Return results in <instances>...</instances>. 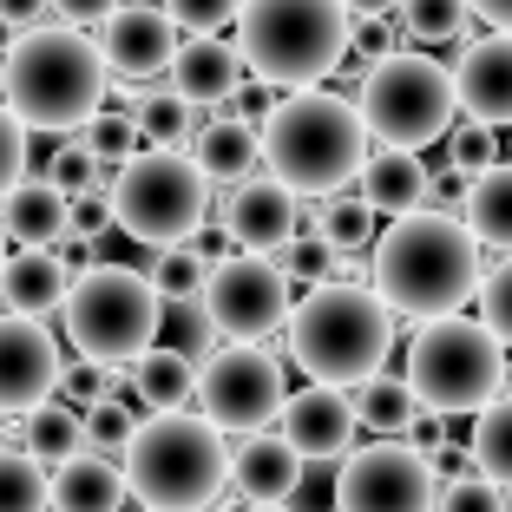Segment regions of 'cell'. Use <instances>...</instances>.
Returning a JSON list of instances; mask_svg holds the SVG:
<instances>
[{
  "mask_svg": "<svg viewBox=\"0 0 512 512\" xmlns=\"http://www.w3.org/2000/svg\"><path fill=\"white\" fill-rule=\"evenodd\" d=\"M368 276L388 316H453L467 309V296L480 289L486 256L467 237V224H453L447 211H401L388 217V230H375L368 243Z\"/></svg>",
  "mask_w": 512,
  "mask_h": 512,
  "instance_id": "6da1fadb",
  "label": "cell"
},
{
  "mask_svg": "<svg viewBox=\"0 0 512 512\" xmlns=\"http://www.w3.org/2000/svg\"><path fill=\"white\" fill-rule=\"evenodd\" d=\"M256 158H263V178H276L289 197H335L362 171L368 132H362V119H355V106H348L342 92L302 86V92H283L263 112Z\"/></svg>",
  "mask_w": 512,
  "mask_h": 512,
  "instance_id": "7a4b0ae2",
  "label": "cell"
},
{
  "mask_svg": "<svg viewBox=\"0 0 512 512\" xmlns=\"http://www.w3.org/2000/svg\"><path fill=\"white\" fill-rule=\"evenodd\" d=\"M0 106L20 132H79L106 106V60L79 27H33L14 33L0 60Z\"/></svg>",
  "mask_w": 512,
  "mask_h": 512,
  "instance_id": "3957f363",
  "label": "cell"
},
{
  "mask_svg": "<svg viewBox=\"0 0 512 512\" xmlns=\"http://www.w3.org/2000/svg\"><path fill=\"white\" fill-rule=\"evenodd\" d=\"M125 493L145 512H204L230 486V440L204 414H145L119 453Z\"/></svg>",
  "mask_w": 512,
  "mask_h": 512,
  "instance_id": "277c9868",
  "label": "cell"
},
{
  "mask_svg": "<svg viewBox=\"0 0 512 512\" xmlns=\"http://www.w3.org/2000/svg\"><path fill=\"white\" fill-rule=\"evenodd\" d=\"M388 342H394V316L381 309L375 289H355V283H316L302 302H289V322H283L289 362L309 381L342 394L355 381L381 375Z\"/></svg>",
  "mask_w": 512,
  "mask_h": 512,
  "instance_id": "5b68a950",
  "label": "cell"
},
{
  "mask_svg": "<svg viewBox=\"0 0 512 512\" xmlns=\"http://www.w3.org/2000/svg\"><path fill=\"white\" fill-rule=\"evenodd\" d=\"M237 60L276 92L322 86L348 60V7L342 0H243L237 7Z\"/></svg>",
  "mask_w": 512,
  "mask_h": 512,
  "instance_id": "8992f818",
  "label": "cell"
},
{
  "mask_svg": "<svg viewBox=\"0 0 512 512\" xmlns=\"http://www.w3.org/2000/svg\"><path fill=\"white\" fill-rule=\"evenodd\" d=\"M407 394L421 414L453 421V414H480L486 401L506 394V348L480 316H427L407 342Z\"/></svg>",
  "mask_w": 512,
  "mask_h": 512,
  "instance_id": "52a82bcc",
  "label": "cell"
},
{
  "mask_svg": "<svg viewBox=\"0 0 512 512\" xmlns=\"http://www.w3.org/2000/svg\"><path fill=\"white\" fill-rule=\"evenodd\" d=\"M106 197H112V230H125L145 250L191 243L197 230L211 224V184L191 165V151L138 145L125 165H112Z\"/></svg>",
  "mask_w": 512,
  "mask_h": 512,
  "instance_id": "ba28073f",
  "label": "cell"
},
{
  "mask_svg": "<svg viewBox=\"0 0 512 512\" xmlns=\"http://www.w3.org/2000/svg\"><path fill=\"white\" fill-rule=\"evenodd\" d=\"M66 342L79 348V362L99 368H132L158 335H165V302L145 283V270H125V263H92L73 276L60 302Z\"/></svg>",
  "mask_w": 512,
  "mask_h": 512,
  "instance_id": "9c48e42d",
  "label": "cell"
},
{
  "mask_svg": "<svg viewBox=\"0 0 512 512\" xmlns=\"http://www.w3.org/2000/svg\"><path fill=\"white\" fill-rule=\"evenodd\" d=\"M453 73L427 53H381L368 60L362 73V92H355V119L375 145H394V151H421V145H440L453 132Z\"/></svg>",
  "mask_w": 512,
  "mask_h": 512,
  "instance_id": "30bf717a",
  "label": "cell"
},
{
  "mask_svg": "<svg viewBox=\"0 0 512 512\" xmlns=\"http://www.w3.org/2000/svg\"><path fill=\"white\" fill-rule=\"evenodd\" d=\"M283 355L263 342H224L197 362L191 401L217 434H263L283 407Z\"/></svg>",
  "mask_w": 512,
  "mask_h": 512,
  "instance_id": "8fae6325",
  "label": "cell"
},
{
  "mask_svg": "<svg viewBox=\"0 0 512 512\" xmlns=\"http://www.w3.org/2000/svg\"><path fill=\"white\" fill-rule=\"evenodd\" d=\"M197 309L211 316V329L224 342H270L289 322V276L276 270V256H250V250H224L211 256Z\"/></svg>",
  "mask_w": 512,
  "mask_h": 512,
  "instance_id": "7c38bea8",
  "label": "cell"
},
{
  "mask_svg": "<svg viewBox=\"0 0 512 512\" xmlns=\"http://www.w3.org/2000/svg\"><path fill=\"white\" fill-rule=\"evenodd\" d=\"M434 460L414 440H368L342 453L335 512H434Z\"/></svg>",
  "mask_w": 512,
  "mask_h": 512,
  "instance_id": "4fadbf2b",
  "label": "cell"
},
{
  "mask_svg": "<svg viewBox=\"0 0 512 512\" xmlns=\"http://www.w3.org/2000/svg\"><path fill=\"white\" fill-rule=\"evenodd\" d=\"M60 342H53V329L33 316H0V421H20V414H33L40 401H53V388H60Z\"/></svg>",
  "mask_w": 512,
  "mask_h": 512,
  "instance_id": "5bb4252c",
  "label": "cell"
},
{
  "mask_svg": "<svg viewBox=\"0 0 512 512\" xmlns=\"http://www.w3.org/2000/svg\"><path fill=\"white\" fill-rule=\"evenodd\" d=\"M184 33L171 27L165 7H112L106 20H99V60H106V79H125V86H145V79H158L171 66V53H178Z\"/></svg>",
  "mask_w": 512,
  "mask_h": 512,
  "instance_id": "9a60e30c",
  "label": "cell"
},
{
  "mask_svg": "<svg viewBox=\"0 0 512 512\" xmlns=\"http://www.w3.org/2000/svg\"><path fill=\"white\" fill-rule=\"evenodd\" d=\"M296 211H302V197H289L276 178H243V184H230V197H224V243L230 250H250V256H276L289 237H296Z\"/></svg>",
  "mask_w": 512,
  "mask_h": 512,
  "instance_id": "2e32d148",
  "label": "cell"
},
{
  "mask_svg": "<svg viewBox=\"0 0 512 512\" xmlns=\"http://www.w3.org/2000/svg\"><path fill=\"white\" fill-rule=\"evenodd\" d=\"M453 106L486 132L512 125V33L467 40V53L453 60Z\"/></svg>",
  "mask_w": 512,
  "mask_h": 512,
  "instance_id": "e0dca14e",
  "label": "cell"
},
{
  "mask_svg": "<svg viewBox=\"0 0 512 512\" xmlns=\"http://www.w3.org/2000/svg\"><path fill=\"white\" fill-rule=\"evenodd\" d=\"M276 434L296 447V460H342L348 447H355V414H348V394L342 388H322V381H309L302 394H283V407H276Z\"/></svg>",
  "mask_w": 512,
  "mask_h": 512,
  "instance_id": "ac0fdd59",
  "label": "cell"
},
{
  "mask_svg": "<svg viewBox=\"0 0 512 512\" xmlns=\"http://www.w3.org/2000/svg\"><path fill=\"white\" fill-rule=\"evenodd\" d=\"M230 486H237L243 506H289L302 486V460L276 427L263 434H243L237 453H230Z\"/></svg>",
  "mask_w": 512,
  "mask_h": 512,
  "instance_id": "d6986e66",
  "label": "cell"
},
{
  "mask_svg": "<svg viewBox=\"0 0 512 512\" xmlns=\"http://www.w3.org/2000/svg\"><path fill=\"white\" fill-rule=\"evenodd\" d=\"M355 197H362L375 217H401V211H427V197H434V171H427L421 151H368L362 171H355Z\"/></svg>",
  "mask_w": 512,
  "mask_h": 512,
  "instance_id": "ffe728a7",
  "label": "cell"
},
{
  "mask_svg": "<svg viewBox=\"0 0 512 512\" xmlns=\"http://www.w3.org/2000/svg\"><path fill=\"white\" fill-rule=\"evenodd\" d=\"M171 92H178L184 106H224L230 92L243 86V60L237 46L217 40V33H191V40H178V53H171Z\"/></svg>",
  "mask_w": 512,
  "mask_h": 512,
  "instance_id": "44dd1931",
  "label": "cell"
},
{
  "mask_svg": "<svg viewBox=\"0 0 512 512\" xmlns=\"http://www.w3.org/2000/svg\"><path fill=\"white\" fill-rule=\"evenodd\" d=\"M66 289H73V263H66L60 250H14L0 263V302H7L14 316L46 322L66 302Z\"/></svg>",
  "mask_w": 512,
  "mask_h": 512,
  "instance_id": "7402d4cb",
  "label": "cell"
},
{
  "mask_svg": "<svg viewBox=\"0 0 512 512\" xmlns=\"http://www.w3.org/2000/svg\"><path fill=\"white\" fill-rule=\"evenodd\" d=\"M191 165L204 171V184H243L263 171V158H256V125L250 119H230V112H217V119H204L191 132Z\"/></svg>",
  "mask_w": 512,
  "mask_h": 512,
  "instance_id": "603a6c76",
  "label": "cell"
},
{
  "mask_svg": "<svg viewBox=\"0 0 512 512\" xmlns=\"http://www.w3.org/2000/svg\"><path fill=\"white\" fill-rule=\"evenodd\" d=\"M46 506L53 512H125V473L106 453H73L66 467L46 480Z\"/></svg>",
  "mask_w": 512,
  "mask_h": 512,
  "instance_id": "cb8c5ba5",
  "label": "cell"
},
{
  "mask_svg": "<svg viewBox=\"0 0 512 512\" xmlns=\"http://www.w3.org/2000/svg\"><path fill=\"white\" fill-rule=\"evenodd\" d=\"M0 237L20 243V250H53L66 237V197L46 178H20L0 197Z\"/></svg>",
  "mask_w": 512,
  "mask_h": 512,
  "instance_id": "d4e9b609",
  "label": "cell"
},
{
  "mask_svg": "<svg viewBox=\"0 0 512 512\" xmlns=\"http://www.w3.org/2000/svg\"><path fill=\"white\" fill-rule=\"evenodd\" d=\"M191 381H197V362H184L178 348H165V342H151L132 362L125 401L145 407V414H178V407H191Z\"/></svg>",
  "mask_w": 512,
  "mask_h": 512,
  "instance_id": "484cf974",
  "label": "cell"
},
{
  "mask_svg": "<svg viewBox=\"0 0 512 512\" xmlns=\"http://www.w3.org/2000/svg\"><path fill=\"white\" fill-rule=\"evenodd\" d=\"M460 211H467V237L480 243V250H512V158L473 171Z\"/></svg>",
  "mask_w": 512,
  "mask_h": 512,
  "instance_id": "4316f807",
  "label": "cell"
},
{
  "mask_svg": "<svg viewBox=\"0 0 512 512\" xmlns=\"http://www.w3.org/2000/svg\"><path fill=\"white\" fill-rule=\"evenodd\" d=\"M20 453H27V460H40V467H66L73 453H86V434H79V407L40 401L33 414H20Z\"/></svg>",
  "mask_w": 512,
  "mask_h": 512,
  "instance_id": "83f0119b",
  "label": "cell"
},
{
  "mask_svg": "<svg viewBox=\"0 0 512 512\" xmlns=\"http://www.w3.org/2000/svg\"><path fill=\"white\" fill-rule=\"evenodd\" d=\"M348 414H355V427H375L381 440H401L407 427L421 421V407H414L407 381H394V375L355 381V388H348Z\"/></svg>",
  "mask_w": 512,
  "mask_h": 512,
  "instance_id": "f1b7e54d",
  "label": "cell"
},
{
  "mask_svg": "<svg viewBox=\"0 0 512 512\" xmlns=\"http://www.w3.org/2000/svg\"><path fill=\"white\" fill-rule=\"evenodd\" d=\"M467 460H473V473H486L493 486L512 493V394H499V401H486L480 414H473Z\"/></svg>",
  "mask_w": 512,
  "mask_h": 512,
  "instance_id": "f546056e",
  "label": "cell"
},
{
  "mask_svg": "<svg viewBox=\"0 0 512 512\" xmlns=\"http://www.w3.org/2000/svg\"><path fill=\"white\" fill-rule=\"evenodd\" d=\"M132 119H138V145H158V151H178L184 138L197 132V106H184L171 86L165 92H138Z\"/></svg>",
  "mask_w": 512,
  "mask_h": 512,
  "instance_id": "4dcf8cb0",
  "label": "cell"
},
{
  "mask_svg": "<svg viewBox=\"0 0 512 512\" xmlns=\"http://www.w3.org/2000/svg\"><path fill=\"white\" fill-rule=\"evenodd\" d=\"M204 270H211V256L197 250V243H171V250L151 256L145 283L158 289V302H197V289H204Z\"/></svg>",
  "mask_w": 512,
  "mask_h": 512,
  "instance_id": "1f68e13d",
  "label": "cell"
},
{
  "mask_svg": "<svg viewBox=\"0 0 512 512\" xmlns=\"http://www.w3.org/2000/svg\"><path fill=\"white\" fill-rule=\"evenodd\" d=\"M316 237L329 243L335 256H362L368 243H375V211H368L362 197H335V204L316 211Z\"/></svg>",
  "mask_w": 512,
  "mask_h": 512,
  "instance_id": "d6a6232c",
  "label": "cell"
},
{
  "mask_svg": "<svg viewBox=\"0 0 512 512\" xmlns=\"http://www.w3.org/2000/svg\"><path fill=\"white\" fill-rule=\"evenodd\" d=\"M276 270H283L289 283H309V289H316V283H342V276H348V256H335L316 230H296V237L283 243V256H276Z\"/></svg>",
  "mask_w": 512,
  "mask_h": 512,
  "instance_id": "836d02e7",
  "label": "cell"
},
{
  "mask_svg": "<svg viewBox=\"0 0 512 512\" xmlns=\"http://www.w3.org/2000/svg\"><path fill=\"white\" fill-rule=\"evenodd\" d=\"M401 14V33L407 40H427V46H447V40H460L467 33V0H401L394 7Z\"/></svg>",
  "mask_w": 512,
  "mask_h": 512,
  "instance_id": "e575fe53",
  "label": "cell"
},
{
  "mask_svg": "<svg viewBox=\"0 0 512 512\" xmlns=\"http://www.w3.org/2000/svg\"><path fill=\"white\" fill-rule=\"evenodd\" d=\"M138 414L125 394H106V401H92L86 414H79V434H86V453H106V460H119L125 440H132Z\"/></svg>",
  "mask_w": 512,
  "mask_h": 512,
  "instance_id": "d590c367",
  "label": "cell"
},
{
  "mask_svg": "<svg viewBox=\"0 0 512 512\" xmlns=\"http://www.w3.org/2000/svg\"><path fill=\"white\" fill-rule=\"evenodd\" d=\"M0 512H46V467L20 447H0Z\"/></svg>",
  "mask_w": 512,
  "mask_h": 512,
  "instance_id": "8d00e7d4",
  "label": "cell"
},
{
  "mask_svg": "<svg viewBox=\"0 0 512 512\" xmlns=\"http://www.w3.org/2000/svg\"><path fill=\"white\" fill-rule=\"evenodd\" d=\"M79 138H86V151L112 171V165H125V158L138 151V119H132V112H119V106H99L86 125H79Z\"/></svg>",
  "mask_w": 512,
  "mask_h": 512,
  "instance_id": "74e56055",
  "label": "cell"
},
{
  "mask_svg": "<svg viewBox=\"0 0 512 512\" xmlns=\"http://www.w3.org/2000/svg\"><path fill=\"white\" fill-rule=\"evenodd\" d=\"M106 178H112V171H106V165H99V158L86 151V138H66V145L53 151V158H46V184H53L60 197L106 191Z\"/></svg>",
  "mask_w": 512,
  "mask_h": 512,
  "instance_id": "f35d334b",
  "label": "cell"
},
{
  "mask_svg": "<svg viewBox=\"0 0 512 512\" xmlns=\"http://www.w3.org/2000/svg\"><path fill=\"white\" fill-rule=\"evenodd\" d=\"M106 394H125L119 368H99V362H60V388H53V401L79 407L86 414L92 401H106Z\"/></svg>",
  "mask_w": 512,
  "mask_h": 512,
  "instance_id": "ab89813d",
  "label": "cell"
},
{
  "mask_svg": "<svg viewBox=\"0 0 512 512\" xmlns=\"http://www.w3.org/2000/svg\"><path fill=\"white\" fill-rule=\"evenodd\" d=\"M434 512H506V486H493L486 473L460 467L447 486H434Z\"/></svg>",
  "mask_w": 512,
  "mask_h": 512,
  "instance_id": "60d3db41",
  "label": "cell"
},
{
  "mask_svg": "<svg viewBox=\"0 0 512 512\" xmlns=\"http://www.w3.org/2000/svg\"><path fill=\"white\" fill-rule=\"evenodd\" d=\"M473 296H480V322L499 335V348H512V250L499 256L493 270H480V289H473Z\"/></svg>",
  "mask_w": 512,
  "mask_h": 512,
  "instance_id": "b9f144b4",
  "label": "cell"
},
{
  "mask_svg": "<svg viewBox=\"0 0 512 512\" xmlns=\"http://www.w3.org/2000/svg\"><path fill=\"white\" fill-rule=\"evenodd\" d=\"M106 230H112V197H106V191L66 197V237H60V243H99Z\"/></svg>",
  "mask_w": 512,
  "mask_h": 512,
  "instance_id": "7bdbcfd3",
  "label": "cell"
},
{
  "mask_svg": "<svg viewBox=\"0 0 512 512\" xmlns=\"http://www.w3.org/2000/svg\"><path fill=\"white\" fill-rule=\"evenodd\" d=\"M243 0H165V14L178 33H224L230 20H237Z\"/></svg>",
  "mask_w": 512,
  "mask_h": 512,
  "instance_id": "ee69618b",
  "label": "cell"
},
{
  "mask_svg": "<svg viewBox=\"0 0 512 512\" xmlns=\"http://www.w3.org/2000/svg\"><path fill=\"white\" fill-rule=\"evenodd\" d=\"M20 178H27V132H20L14 112L0 106V197L14 191Z\"/></svg>",
  "mask_w": 512,
  "mask_h": 512,
  "instance_id": "f6af8a7d",
  "label": "cell"
},
{
  "mask_svg": "<svg viewBox=\"0 0 512 512\" xmlns=\"http://www.w3.org/2000/svg\"><path fill=\"white\" fill-rule=\"evenodd\" d=\"M447 165H460V171H486V165H499V158H493V132H486V125H467V132H453Z\"/></svg>",
  "mask_w": 512,
  "mask_h": 512,
  "instance_id": "bcb514c9",
  "label": "cell"
},
{
  "mask_svg": "<svg viewBox=\"0 0 512 512\" xmlns=\"http://www.w3.org/2000/svg\"><path fill=\"white\" fill-rule=\"evenodd\" d=\"M112 7H119V0H46V14H60V27H79V33L99 27Z\"/></svg>",
  "mask_w": 512,
  "mask_h": 512,
  "instance_id": "7dc6e473",
  "label": "cell"
},
{
  "mask_svg": "<svg viewBox=\"0 0 512 512\" xmlns=\"http://www.w3.org/2000/svg\"><path fill=\"white\" fill-rule=\"evenodd\" d=\"M46 0H0V33H33V27H46Z\"/></svg>",
  "mask_w": 512,
  "mask_h": 512,
  "instance_id": "c3c4849f",
  "label": "cell"
},
{
  "mask_svg": "<svg viewBox=\"0 0 512 512\" xmlns=\"http://www.w3.org/2000/svg\"><path fill=\"white\" fill-rule=\"evenodd\" d=\"M467 14L486 20L493 33H512V0H467Z\"/></svg>",
  "mask_w": 512,
  "mask_h": 512,
  "instance_id": "681fc988",
  "label": "cell"
},
{
  "mask_svg": "<svg viewBox=\"0 0 512 512\" xmlns=\"http://www.w3.org/2000/svg\"><path fill=\"white\" fill-rule=\"evenodd\" d=\"M342 7H348V20H388L401 0H342Z\"/></svg>",
  "mask_w": 512,
  "mask_h": 512,
  "instance_id": "f907efd6",
  "label": "cell"
},
{
  "mask_svg": "<svg viewBox=\"0 0 512 512\" xmlns=\"http://www.w3.org/2000/svg\"><path fill=\"white\" fill-rule=\"evenodd\" d=\"M243 512H289V506H243Z\"/></svg>",
  "mask_w": 512,
  "mask_h": 512,
  "instance_id": "816d5d0a",
  "label": "cell"
},
{
  "mask_svg": "<svg viewBox=\"0 0 512 512\" xmlns=\"http://www.w3.org/2000/svg\"><path fill=\"white\" fill-rule=\"evenodd\" d=\"M0 263H7V237H0Z\"/></svg>",
  "mask_w": 512,
  "mask_h": 512,
  "instance_id": "f5cc1de1",
  "label": "cell"
},
{
  "mask_svg": "<svg viewBox=\"0 0 512 512\" xmlns=\"http://www.w3.org/2000/svg\"><path fill=\"white\" fill-rule=\"evenodd\" d=\"M506 145H512V125H506Z\"/></svg>",
  "mask_w": 512,
  "mask_h": 512,
  "instance_id": "db71d44e",
  "label": "cell"
},
{
  "mask_svg": "<svg viewBox=\"0 0 512 512\" xmlns=\"http://www.w3.org/2000/svg\"><path fill=\"white\" fill-rule=\"evenodd\" d=\"M0 447H7V434H0Z\"/></svg>",
  "mask_w": 512,
  "mask_h": 512,
  "instance_id": "11a10c76",
  "label": "cell"
},
{
  "mask_svg": "<svg viewBox=\"0 0 512 512\" xmlns=\"http://www.w3.org/2000/svg\"><path fill=\"white\" fill-rule=\"evenodd\" d=\"M138 512H145V506H138Z\"/></svg>",
  "mask_w": 512,
  "mask_h": 512,
  "instance_id": "9f6ffc18",
  "label": "cell"
}]
</instances>
